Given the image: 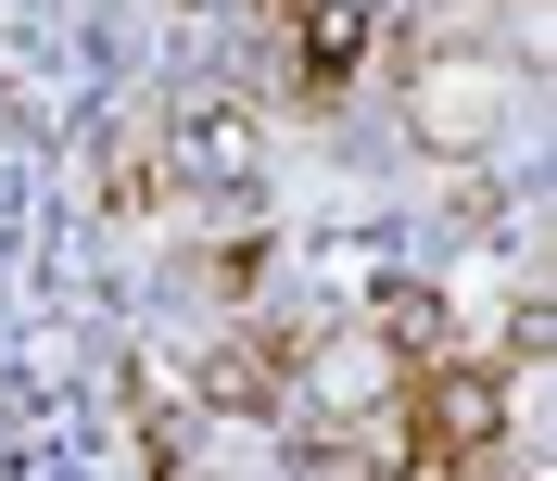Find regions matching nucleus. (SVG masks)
Returning <instances> with one entry per match:
<instances>
[{
    "mask_svg": "<svg viewBox=\"0 0 557 481\" xmlns=\"http://www.w3.org/2000/svg\"><path fill=\"white\" fill-rule=\"evenodd\" d=\"M165 152L190 165V190H242L253 177V114H228V102H190L165 127Z\"/></svg>",
    "mask_w": 557,
    "mask_h": 481,
    "instance_id": "obj_1",
    "label": "nucleus"
},
{
    "mask_svg": "<svg viewBox=\"0 0 557 481\" xmlns=\"http://www.w3.org/2000/svg\"><path fill=\"white\" fill-rule=\"evenodd\" d=\"M355 51H368V13L355 0H292V64H305V89H343Z\"/></svg>",
    "mask_w": 557,
    "mask_h": 481,
    "instance_id": "obj_2",
    "label": "nucleus"
}]
</instances>
